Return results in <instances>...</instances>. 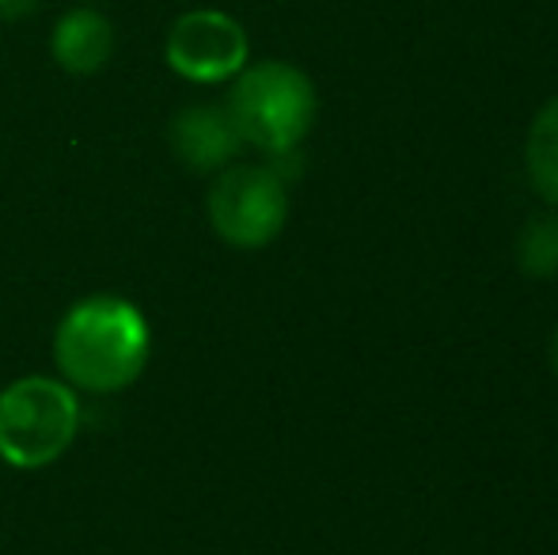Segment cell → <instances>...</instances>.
<instances>
[{
	"label": "cell",
	"instance_id": "obj_1",
	"mask_svg": "<svg viewBox=\"0 0 558 555\" xmlns=\"http://www.w3.org/2000/svg\"><path fill=\"white\" fill-rule=\"evenodd\" d=\"M148 319L122 297H88L73 304L53 335V362L61 377L88 393L130 388L148 365Z\"/></svg>",
	"mask_w": 558,
	"mask_h": 555
},
{
	"label": "cell",
	"instance_id": "obj_2",
	"mask_svg": "<svg viewBox=\"0 0 558 555\" xmlns=\"http://www.w3.org/2000/svg\"><path fill=\"white\" fill-rule=\"evenodd\" d=\"M225 111L247 145L281 156L308 137L316 122V88L308 73L289 61H258L235 73Z\"/></svg>",
	"mask_w": 558,
	"mask_h": 555
},
{
	"label": "cell",
	"instance_id": "obj_3",
	"mask_svg": "<svg viewBox=\"0 0 558 555\" xmlns=\"http://www.w3.org/2000/svg\"><path fill=\"white\" fill-rule=\"evenodd\" d=\"M81 400L65 381L20 377L0 393V460L12 468H46L73 445Z\"/></svg>",
	"mask_w": 558,
	"mask_h": 555
},
{
	"label": "cell",
	"instance_id": "obj_4",
	"mask_svg": "<svg viewBox=\"0 0 558 555\" xmlns=\"http://www.w3.org/2000/svg\"><path fill=\"white\" fill-rule=\"evenodd\" d=\"M289 217V194L286 179L263 164H240L225 168L209 191V221L217 237L232 248L255 252L278 240Z\"/></svg>",
	"mask_w": 558,
	"mask_h": 555
},
{
	"label": "cell",
	"instance_id": "obj_5",
	"mask_svg": "<svg viewBox=\"0 0 558 555\" xmlns=\"http://www.w3.org/2000/svg\"><path fill=\"white\" fill-rule=\"evenodd\" d=\"M168 65L183 81L221 84L247 69V31L240 20L217 8H198L171 23L168 35Z\"/></svg>",
	"mask_w": 558,
	"mask_h": 555
},
{
	"label": "cell",
	"instance_id": "obj_6",
	"mask_svg": "<svg viewBox=\"0 0 558 555\" xmlns=\"http://www.w3.org/2000/svg\"><path fill=\"white\" fill-rule=\"evenodd\" d=\"M171 148L175 156L194 171H217L228 168L235 153H240L243 137L235 122L228 119L225 107H186L171 119Z\"/></svg>",
	"mask_w": 558,
	"mask_h": 555
},
{
	"label": "cell",
	"instance_id": "obj_7",
	"mask_svg": "<svg viewBox=\"0 0 558 555\" xmlns=\"http://www.w3.org/2000/svg\"><path fill=\"white\" fill-rule=\"evenodd\" d=\"M50 53H53V61L73 76L99 73L114 53L111 20L92 12V8H76V12L61 15L50 38Z\"/></svg>",
	"mask_w": 558,
	"mask_h": 555
},
{
	"label": "cell",
	"instance_id": "obj_8",
	"mask_svg": "<svg viewBox=\"0 0 558 555\" xmlns=\"http://www.w3.org/2000/svg\"><path fill=\"white\" fill-rule=\"evenodd\" d=\"M524 171L544 202L558 206V96L536 111L524 141Z\"/></svg>",
	"mask_w": 558,
	"mask_h": 555
},
{
	"label": "cell",
	"instance_id": "obj_9",
	"mask_svg": "<svg viewBox=\"0 0 558 555\" xmlns=\"http://www.w3.org/2000/svg\"><path fill=\"white\" fill-rule=\"evenodd\" d=\"M517 267L536 281L558 278V217L532 214L517 237Z\"/></svg>",
	"mask_w": 558,
	"mask_h": 555
},
{
	"label": "cell",
	"instance_id": "obj_10",
	"mask_svg": "<svg viewBox=\"0 0 558 555\" xmlns=\"http://www.w3.org/2000/svg\"><path fill=\"white\" fill-rule=\"evenodd\" d=\"M35 8H38V0H0V23L27 20Z\"/></svg>",
	"mask_w": 558,
	"mask_h": 555
},
{
	"label": "cell",
	"instance_id": "obj_11",
	"mask_svg": "<svg viewBox=\"0 0 558 555\" xmlns=\"http://www.w3.org/2000/svg\"><path fill=\"white\" fill-rule=\"evenodd\" d=\"M551 365H555V373H558V327H555V339H551Z\"/></svg>",
	"mask_w": 558,
	"mask_h": 555
}]
</instances>
